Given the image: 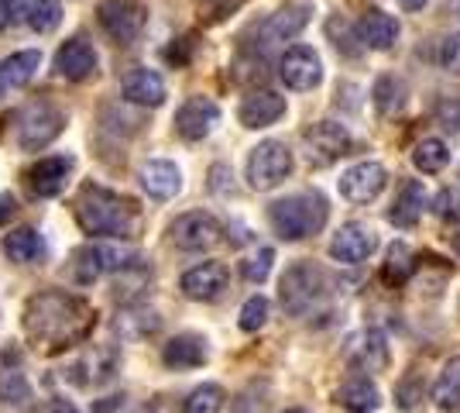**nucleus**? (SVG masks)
I'll list each match as a JSON object with an SVG mask.
<instances>
[{"label":"nucleus","mask_w":460,"mask_h":413,"mask_svg":"<svg viewBox=\"0 0 460 413\" xmlns=\"http://www.w3.org/2000/svg\"><path fill=\"white\" fill-rule=\"evenodd\" d=\"M96 328V310L83 296L45 290L24 303V335L28 341L49 355L76 348Z\"/></svg>","instance_id":"f257e3e1"},{"label":"nucleus","mask_w":460,"mask_h":413,"mask_svg":"<svg viewBox=\"0 0 460 413\" xmlns=\"http://www.w3.org/2000/svg\"><path fill=\"white\" fill-rule=\"evenodd\" d=\"M76 220L86 235L96 238H137L145 228V214L135 200L93 186V183L79 190Z\"/></svg>","instance_id":"f03ea898"},{"label":"nucleus","mask_w":460,"mask_h":413,"mask_svg":"<svg viewBox=\"0 0 460 413\" xmlns=\"http://www.w3.org/2000/svg\"><path fill=\"white\" fill-rule=\"evenodd\" d=\"M330 217V207L320 193H296V197L275 200L269 207V220L275 235L286 241H303V238L316 235Z\"/></svg>","instance_id":"7ed1b4c3"},{"label":"nucleus","mask_w":460,"mask_h":413,"mask_svg":"<svg viewBox=\"0 0 460 413\" xmlns=\"http://www.w3.org/2000/svg\"><path fill=\"white\" fill-rule=\"evenodd\" d=\"M326 275L313 265V262H296L292 269H286L282 275V286H279V300L286 307V314L303 317L306 310H313L323 296Z\"/></svg>","instance_id":"20e7f679"},{"label":"nucleus","mask_w":460,"mask_h":413,"mask_svg":"<svg viewBox=\"0 0 460 413\" xmlns=\"http://www.w3.org/2000/svg\"><path fill=\"white\" fill-rule=\"evenodd\" d=\"M18 145L24 152H39L49 141H56L66 128V114L52 107L49 100H35L18 114Z\"/></svg>","instance_id":"39448f33"},{"label":"nucleus","mask_w":460,"mask_h":413,"mask_svg":"<svg viewBox=\"0 0 460 413\" xmlns=\"http://www.w3.org/2000/svg\"><path fill=\"white\" fill-rule=\"evenodd\" d=\"M288 173H292V152L282 141H261L248 156V183L258 193L282 186Z\"/></svg>","instance_id":"423d86ee"},{"label":"nucleus","mask_w":460,"mask_h":413,"mask_svg":"<svg viewBox=\"0 0 460 413\" xmlns=\"http://www.w3.org/2000/svg\"><path fill=\"white\" fill-rule=\"evenodd\" d=\"M100 28L117 41V45H131L141 39L145 24H148V11L137 0H103L96 7Z\"/></svg>","instance_id":"0eeeda50"},{"label":"nucleus","mask_w":460,"mask_h":413,"mask_svg":"<svg viewBox=\"0 0 460 413\" xmlns=\"http://www.w3.org/2000/svg\"><path fill=\"white\" fill-rule=\"evenodd\" d=\"M279 76H282L288 90L306 94V90H316L323 83V62L309 45H292L279 59Z\"/></svg>","instance_id":"6e6552de"},{"label":"nucleus","mask_w":460,"mask_h":413,"mask_svg":"<svg viewBox=\"0 0 460 413\" xmlns=\"http://www.w3.org/2000/svg\"><path fill=\"white\" fill-rule=\"evenodd\" d=\"M220 238H224V224L207 211L182 214L172 224V241L182 252H210L213 245H220Z\"/></svg>","instance_id":"1a4fd4ad"},{"label":"nucleus","mask_w":460,"mask_h":413,"mask_svg":"<svg viewBox=\"0 0 460 413\" xmlns=\"http://www.w3.org/2000/svg\"><path fill=\"white\" fill-rule=\"evenodd\" d=\"M303 141H306V152L313 166H330V162H337V158H344L350 152V131H347L344 124H337V121L313 124L303 135Z\"/></svg>","instance_id":"9d476101"},{"label":"nucleus","mask_w":460,"mask_h":413,"mask_svg":"<svg viewBox=\"0 0 460 413\" xmlns=\"http://www.w3.org/2000/svg\"><path fill=\"white\" fill-rule=\"evenodd\" d=\"M388 186V169L382 162H358L341 176V197L350 203H371L378 200Z\"/></svg>","instance_id":"9b49d317"},{"label":"nucleus","mask_w":460,"mask_h":413,"mask_svg":"<svg viewBox=\"0 0 460 413\" xmlns=\"http://www.w3.org/2000/svg\"><path fill=\"white\" fill-rule=\"evenodd\" d=\"M375 248H378V235H375V228H367L361 220L344 224L333 235V241H330V256L337 258V262H344V265L367 262V258L375 256Z\"/></svg>","instance_id":"f8f14e48"},{"label":"nucleus","mask_w":460,"mask_h":413,"mask_svg":"<svg viewBox=\"0 0 460 413\" xmlns=\"http://www.w3.org/2000/svg\"><path fill=\"white\" fill-rule=\"evenodd\" d=\"M220 124V107L210 97H190L175 114V131L186 141H203Z\"/></svg>","instance_id":"ddd939ff"},{"label":"nucleus","mask_w":460,"mask_h":413,"mask_svg":"<svg viewBox=\"0 0 460 413\" xmlns=\"http://www.w3.org/2000/svg\"><path fill=\"white\" fill-rule=\"evenodd\" d=\"M230 283V273L224 262H203V265H192L190 273L182 275V293L190 300H199V303H210L217 296H224Z\"/></svg>","instance_id":"4468645a"},{"label":"nucleus","mask_w":460,"mask_h":413,"mask_svg":"<svg viewBox=\"0 0 460 413\" xmlns=\"http://www.w3.org/2000/svg\"><path fill=\"white\" fill-rule=\"evenodd\" d=\"M344 355L350 365H358V369H365V373H382L385 365H388V341H385L382 331L365 328V331L347 337Z\"/></svg>","instance_id":"2eb2a0df"},{"label":"nucleus","mask_w":460,"mask_h":413,"mask_svg":"<svg viewBox=\"0 0 460 413\" xmlns=\"http://www.w3.org/2000/svg\"><path fill=\"white\" fill-rule=\"evenodd\" d=\"M96 66H100V59H96L93 45L83 39H69L56 52V73L62 79H69V83L90 79L96 73Z\"/></svg>","instance_id":"dca6fc26"},{"label":"nucleus","mask_w":460,"mask_h":413,"mask_svg":"<svg viewBox=\"0 0 460 413\" xmlns=\"http://www.w3.org/2000/svg\"><path fill=\"white\" fill-rule=\"evenodd\" d=\"M73 173V158L69 156H52L41 158L28 169V186L35 197H58L66 190V179Z\"/></svg>","instance_id":"f3484780"},{"label":"nucleus","mask_w":460,"mask_h":413,"mask_svg":"<svg viewBox=\"0 0 460 413\" xmlns=\"http://www.w3.org/2000/svg\"><path fill=\"white\" fill-rule=\"evenodd\" d=\"M309 14H313V4H306V0L288 4V7H282V11H275V14L261 24V39H265V45L296 39V35L309 24Z\"/></svg>","instance_id":"a211bd4d"},{"label":"nucleus","mask_w":460,"mask_h":413,"mask_svg":"<svg viewBox=\"0 0 460 413\" xmlns=\"http://www.w3.org/2000/svg\"><path fill=\"white\" fill-rule=\"evenodd\" d=\"M286 114V97H279V94H271V90H254L251 97H244L241 103V111H237V118L244 128H269L275 121Z\"/></svg>","instance_id":"6ab92c4d"},{"label":"nucleus","mask_w":460,"mask_h":413,"mask_svg":"<svg viewBox=\"0 0 460 413\" xmlns=\"http://www.w3.org/2000/svg\"><path fill=\"white\" fill-rule=\"evenodd\" d=\"M124 100H131L137 107H162L165 103V79L158 76L155 69H135L128 73L120 83Z\"/></svg>","instance_id":"aec40b11"},{"label":"nucleus","mask_w":460,"mask_h":413,"mask_svg":"<svg viewBox=\"0 0 460 413\" xmlns=\"http://www.w3.org/2000/svg\"><path fill=\"white\" fill-rule=\"evenodd\" d=\"M210 358L207 352V341L199 335H175L169 345H165V352H162V362L175 369V373H186V369H199L203 362Z\"/></svg>","instance_id":"412c9836"},{"label":"nucleus","mask_w":460,"mask_h":413,"mask_svg":"<svg viewBox=\"0 0 460 413\" xmlns=\"http://www.w3.org/2000/svg\"><path fill=\"white\" fill-rule=\"evenodd\" d=\"M141 186L148 190V197L155 200H172L182 190V173L179 166L165 162V158H155L141 169Z\"/></svg>","instance_id":"4be33fe9"},{"label":"nucleus","mask_w":460,"mask_h":413,"mask_svg":"<svg viewBox=\"0 0 460 413\" xmlns=\"http://www.w3.org/2000/svg\"><path fill=\"white\" fill-rule=\"evenodd\" d=\"M399 31H402L399 18L385 14V11H367L361 21V41H365V49H375V52H388L399 41Z\"/></svg>","instance_id":"5701e85b"},{"label":"nucleus","mask_w":460,"mask_h":413,"mask_svg":"<svg viewBox=\"0 0 460 413\" xmlns=\"http://www.w3.org/2000/svg\"><path fill=\"white\" fill-rule=\"evenodd\" d=\"M422 211H426V190H422V183L420 179H405L402 190H399V197H395V203H392L388 220H392L395 228H416Z\"/></svg>","instance_id":"b1692460"},{"label":"nucleus","mask_w":460,"mask_h":413,"mask_svg":"<svg viewBox=\"0 0 460 413\" xmlns=\"http://www.w3.org/2000/svg\"><path fill=\"white\" fill-rule=\"evenodd\" d=\"M39 66H41V52H35V49L14 52L11 59H4V66H0V86H7V90L28 86L31 76L39 73Z\"/></svg>","instance_id":"393cba45"},{"label":"nucleus","mask_w":460,"mask_h":413,"mask_svg":"<svg viewBox=\"0 0 460 413\" xmlns=\"http://www.w3.org/2000/svg\"><path fill=\"white\" fill-rule=\"evenodd\" d=\"M4 252L11 262H21V265H28V262H39L45 256V241L35 228H18V231H11V235L4 238Z\"/></svg>","instance_id":"a878e982"},{"label":"nucleus","mask_w":460,"mask_h":413,"mask_svg":"<svg viewBox=\"0 0 460 413\" xmlns=\"http://www.w3.org/2000/svg\"><path fill=\"white\" fill-rule=\"evenodd\" d=\"M107 269H111V256H107V248H93V245L76 248V256H73V279H76L79 286L96 283Z\"/></svg>","instance_id":"bb28decb"},{"label":"nucleus","mask_w":460,"mask_h":413,"mask_svg":"<svg viewBox=\"0 0 460 413\" xmlns=\"http://www.w3.org/2000/svg\"><path fill=\"white\" fill-rule=\"evenodd\" d=\"M433 403L440 410H457L460 407V355L443 362L440 375L433 382Z\"/></svg>","instance_id":"cd10ccee"},{"label":"nucleus","mask_w":460,"mask_h":413,"mask_svg":"<svg viewBox=\"0 0 460 413\" xmlns=\"http://www.w3.org/2000/svg\"><path fill=\"white\" fill-rule=\"evenodd\" d=\"M337 400H341V407H347L350 413H371L378 410V386L371 382V379H350L347 386H341V393H337Z\"/></svg>","instance_id":"c85d7f7f"},{"label":"nucleus","mask_w":460,"mask_h":413,"mask_svg":"<svg viewBox=\"0 0 460 413\" xmlns=\"http://www.w3.org/2000/svg\"><path fill=\"white\" fill-rule=\"evenodd\" d=\"M412 166L420 169V173H443L447 166H450V148H447V141L443 138H422L420 145L412 148Z\"/></svg>","instance_id":"c756f323"},{"label":"nucleus","mask_w":460,"mask_h":413,"mask_svg":"<svg viewBox=\"0 0 460 413\" xmlns=\"http://www.w3.org/2000/svg\"><path fill=\"white\" fill-rule=\"evenodd\" d=\"M24 21H28L31 31L49 35L62 21V7H58V0H24Z\"/></svg>","instance_id":"7c9ffc66"},{"label":"nucleus","mask_w":460,"mask_h":413,"mask_svg":"<svg viewBox=\"0 0 460 413\" xmlns=\"http://www.w3.org/2000/svg\"><path fill=\"white\" fill-rule=\"evenodd\" d=\"M412 248L409 245H392L388 248V262H385V269H382V275H385V283H392V286H402L405 279L412 275V269H416V262H412Z\"/></svg>","instance_id":"2f4dec72"},{"label":"nucleus","mask_w":460,"mask_h":413,"mask_svg":"<svg viewBox=\"0 0 460 413\" xmlns=\"http://www.w3.org/2000/svg\"><path fill=\"white\" fill-rule=\"evenodd\" d=\"M224 390L217 386V382H207V386H199V390H192L190 400L182 403V413H220L224 410Z\"/></svg>","instance_id":"473e14b6"},{"label":"nucleus","mask_w":460,"mask_h":413,"mask_svg":"<svg viewBox=\"0 0 460 413\" xmlns=\"http://www.w3.org/2000/svg\"><path fill=\"white\" fill-rule=\"evenodd\" d=\"M31 400V386L18 369H0V403L11 407H24Z\"/></svg>","instance_id":"72a5a7b5"},{"label":"nucleus","mask_w":460,"mask_h":413,"mask_svg":"<svg viewBox=\"0 0 460 413\" xmlns=\"http://www.w3.org/2000/svg\"><path fill=\"white\" fill-rule=\"evenodd\" d=\"M76 369H90L86 382H107L117 369V352L114 348H93V355H86V362H79Z\"/></svg>","instance_id":"f704fd0d"},{"label":"nucleus","mask_w":460,"mask_h":413,"mask_svg":"<svg viewBox=\"0 0 460 413\" xmlns=\"http://www.w3.org/2000/svg\"><path fill=\"white\" fill-rule=\"evenodd\" d=\"M326 35H330V41H333L341 52H347V56H358V52H361V45H358V35H354L350 21L341 18V14H333V18L326 21Z\"/></svg>","instance_id":"c9c22d12"},{"label":"nucleus","mask_w":460,"mask_h":413,"mask_svg":"<svg viewBox=\"0 0 460 413\" xmlns=\"http://www.w3.org/2000/svg\"><path fill=\"white\" fill-rule=\"evenodd\" d=\"M117 328L124 331V335H131V337H145V335H152V331H158V317L148 310H131V314H124L120 320H117Z\"/></svg>","instance_id":"e433bc0d"},{"label":"nucleus","mask_w":460,"mask_h":413,"mask_svg":"<svg viewBox=\"0 0 460 413\" xmlns=\"http://www.w3.org/2000/svg\"><path fill=\"white\" fill-rule=\"evenodd\" d=\"M433 214L447 220V224H457L460 220V190L457 186H447L433 197Z\"/></svg>","instance_id":"4c0bfd02"},{"label":"nucleus","mask_w":460,"mask_h":413,"mask_svg":"<svg viewBox=\"0 0 460 413\" xmlns=\"http://www.w3.org/2000/svg\"><path fill=\"white\" fill-rule=\"evenodd\" d=\"M269 320V300L265 296H251L248 303L241 307V328L244 331H261Z\"/></svg>","instance_id":"58836bf2"},{"label":"nucleus","mask_w":460,"mask_h":413,"mask_svg":"<svg viewBox=\"0 0 460 413\" xmlns=\"http://www.w3.org/2000/svg\"><path fill=\"white\" fill-rule=\"evenodd\" d=\"M271 262H275V252H271V248H261L258 256H251L248 262H244V279H248V283H265L271 273Z\"/></svg>","instance_id":"ea45409f"},{"label":"nucleus","mask_w":460,"mask_h":413,"mask_svg":"<svg viewBox=\"0 0 460 413\" xmlns=\"http://www.w3.org/2000/svg\"><path fill=\"white\" fill-rule=\"evenodd\" d=\"M399 94H402V86H399L392 76H382L378 83H375V107L388 114V111L399 103Z\"/></svg>","instance_id":"a19ab883"},{"label":"nucleus","mask_w":460,"mask_h":413,"mask_svg":"<svg viewBox=\"0 0 460 413\" xmlns=\"http://www.w3.org/2000/svg\"><path fill=\"white\" fill-rule=\"evenodd\" d=\"M440 66L460 76V35H447L440 41Z\"/></svg>","instance_id":"79ce46f5"},{"label":"nucleus","mask_w":460,"mask_h":413,"mask_svg":"<svg viewBox=\"0 0 460 413\" xmlns=\"http://www.w3.org/2000/svg\"><path fill=\"white\" fill-rule=\"evenodd\" d=\"M124 410V396H103L93 403V413H120Z\"/></svg>","instance_id":"37998d69"},{"label":"nucleus","mask_w":460,"mask_h":413,"mask_svg":"<svg viewBox=\"0 0 460 413\" xmlns=\"http://www.w3.org/2000/svg\"><path fill=\"white\" fill-rule=\"evenodd\" d=\"M395 396H399V407L412 410V407L420 403V386H399V390H395Z\"/></svg>","instance_id":"c03bdc74"},{"label":"nucleus","mask_w":460,"mask_h":413,"mask_svg":"<svg viewBox=\"0 0 460 413\" xmlns=\"http://www.w3.org/2000/svg\"><path fill=\"white\" fill-rule=\"evenodd\" d=\"M35 413H79V410L69 403V400H45Z\"/></svg>","instance_id":"a18cd8bd"},{"label":"nucleus","mask_w":460,"mask_h":413,"mask_svg":"<svg viewBox=\"0 0 460 413\" xmlns=\"http://www.w3.org/2000/svg\"><path fill=\"white\" fill-rule=\"evenodd\" d=\"M18 214V200L11 197V193H4L0 197V224H7V217Z\"/></svg>","instance_id":"49530a36"},{"label":"nucleus","mask_w":460,"mask_h":413,"mask_svg":"<svg viewBox=\"0 0 460 413\" xmlns=\"http://www.w3.org/2000/svg\"><path fill=\"white\" fill-rule=\"evenodd\" d=\"M14 21V0H0V31Z\"/></svg>","instance_id":"de8ad7c7"},{"label":"nucleus","mask_w":460,"mask_h":413,"mask_svg":"<svg viewBox=\"0 0 460 413\" xmlns=\"http://www.w3.org/2000/svg\"><path fill=\"white\" fill-rule=\"evenodd\" d=\"M399 4H402V11H422L429 0H399Z\"/></svg>","instance_id":"09e8293b"},{"label":"nucleus","mask_w":460,"mask_h":413,"mask_svg":"<svg viewBox=\"0 0 460 413\" xmlns=\"http://www.w3.org/2000/svg\"><path fill=\"white\" fill-rule=\"evenodd\" d=\"M454 248H457V256H460V231L454 235Z\"/></svg>","instance_id":"8fccbe9b"},{"label":"nucleus","mask_w":460,"mask_h":413,"mask_svg":"<svg viewBox=\"0 0 460 413\" xmlns=\"http://www.w3.org/2000/svg\"><path fill=\"white\" fill-rule=\"evenodd\" d=\"M286 413H306V410H299V407H296V410H286Z\"/></svg>","instance_id":"3c124183"}]
</instances>
